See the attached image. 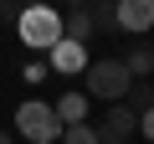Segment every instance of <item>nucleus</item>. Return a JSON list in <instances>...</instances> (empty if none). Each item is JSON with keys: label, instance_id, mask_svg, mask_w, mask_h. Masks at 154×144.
<instances>
[{"label": "nucleus", "instance_id": "nucleus-1", "mask_svg": "<svg viewBox=\"0 0 154 144\" xmlns=\"http://www.w3.org/2000/svg\"><path fill=\"white\" fill-rule=\"evenodd\" d=\"M88 98H108V103H123L128 98V88H134V77H128V67H123V57H98L88 72Z\"/></svg>", "mask_w": 154, "mask_h": 144}, {"label": "nucleus", "instance_id": "nucleus-2", "mask_svg": "<svg viewBox=\"0 0 154 144\" xmlns=\"http://www.w3.org/2000/svg\"><path fill=\"white\" fill-rule=\"evenodd\" d=\"M16 134H21L26 144H57V139H62V118H57L51 103L26 98V103L16 108Z\"/></svg>", "mask_w": 154, "mask_h": 144}, {"label": "nucleus", "instance_id": "nucleus-3", "mask_svg": "<svg viewBox=\"0 0 154 144\" xmlns=\"http://www.w3.org/2000/svg\"><path fill=\"white\" fill-rule=\"evenodd\" d=\"M16 31H21V46L31 52H51L62 41V11H46V5H31L16 16Z\"/></svg>", "mask_w": 154, "mask_h": 144}, {"label": "nucleus", "instance_id": "nucleus-4", "mask_svg": "<svg viewBox=\"0 0 154 144\" xmlns=\"http://www.w3.org/2000/svg\"><path fill=\"white\" fill-rule=\"evenodd\" d=\"M46 67L57 72V77H77V72L93 67V57H88V46H77V41H57L46 52Z\"/></svg>", "mask_w": 154, "mask_h": 144}, {"label": "nucleus", "instance_id": "nucleus-5", "mask_svg": "<svg viewBox=\"0 0 154 144\" xmlns=\"http://www.w3.org/2000/svg\"><path fill=\"white\" fill-rule=\"evenodd\" d=\"M134 134H139V113L123 108V103H113V113H108L103 129H98V144H128Z\"/></svg>", "mask_w": 154, "mask_h": 144}, {"label": "nucleus", "instance_id": "nucleus-6", "mask_svg": "<svg viewBox=\"0 0 154 144\" xmlns=\"http://www.w3.org/2000/svg\"><path fill=\"white\" fill-rule=\"evenodd\" d=\"M118 31H149L154 26V0H118Z\"/></svg>", "mask_w": 154, "mask_h": 144}, {"label": "nucleus", "instance_id": "nucleus-7", "mask_svg": "<svg viewBox=\"0 0 154 144\" xmlns=\"http://www.w3.org/2000/svg\"><path fill=\"white\" fill-rule=\"evenodd\" d=\"M88 103H93V98H88L82 88H72V93H62V98H57L51 108H57L62 129H72V124H88Z\"/></svg>", "mask_w": 154, "mask_h": 144}, {"label": "nucleus", "instance_id": "nucleus-8", "mask_svg": "<svg viewBox=\"0 0 154 144\" xmlns=\"http://www.w3.org/2000/svg\"><path fill=\"white\" fill-rule=\"evenodd\" d=\"M93 11H82V5H77V11H67L62 16V41H77V46H88L93 41Z\"/></svg>", "mask_w": 154, "mask_h": 144}, {"label": "nucleus", "instance_id": "nucleus-9", "mask_svg": "<svg viewBox=\"0 0 154 144\" xmlns=\"http://www.w3.org/2000/svg\"><path fill=\"white\" fill-rule=\"evenodd\" d=\"M123 67H128V77H149L154 72V46H134L123 57Z\"/></svg>", "mask_w": 154, "mask_h": 144}, {"label": "nucleus", "instance_id": "nucleus-10", "mask_svg": "<svg viewBox=\"0 0 154 144\" xmlns=\"http://www.w3.org/2000/svg\"><path fill=\"white\" fill-rule=\"evenodd\" d=\"M123 108L149 113V108H154V88H149V83H134V88H128V98H123Z\"/></svg>", "mask_w": 154, "mask_h": 144}, {"label": "nucleus", "instance_id": "nucleus-11", "mask_svg": "<svg viewBox=\"0 0 154 144\" xmlns=\"http://www.w3.org/2000/svg\"><path fill=\"white\" fill-rule=\"evenodd\" d=\"M62 144H98V129L93 124H72V129H62Z\"/></svg>", "mask_w": 154, "mask_h": 144}, {"label": "nucleus", "instance_id": "nucleus-12", "mask_svg": "<svg viewBox=\"0 0 154 144\" xmlns=\"http://www.w3.org/2000/svg\"><path fill=\"white\" fill-rule=\"evenodd\" d=\"M93 26H103V31H118V11H113V5H93Z\"/></svg>", "mask_w": 154, "mask_h": 144}, {"label": "nucleus", "instance_id": "nucleus-13", "mask_svg": "<svg viewBox=\"0 0 154 144\" xmlns=\"http://www.w3.org/2000/svg\"><path fill=\"white\" fill-rule=\"evenodd\" d=\"M139 134H144V139H154V108H149V113H139Z\"/></svg>", "mask_w": 154, "mask_h": 144}, {"label": "nucleus", "instance_id": "nucleus-14", "mask_svg": "<svg viewBox=\"0 0 154 144\" xmlns=\"http://www.w3.org/2000/svg\"><path fill=\"white\" fill-rule=\"evenodd\" d=\"M0 144H16V139H11V134H5V129H0Z\"/></svg>", "mask_w": 154, "mask_h": 144}]
</instances>
